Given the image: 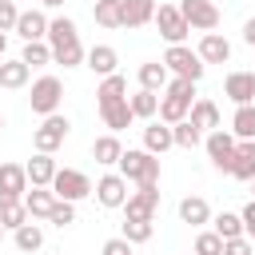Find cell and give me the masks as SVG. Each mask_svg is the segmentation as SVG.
Here are the masks:
<instances>
[{"label": "cell", "instance_id": "4", "mask_svg": "<svg viewBox=\"0 0 255 255\" xmlns=\"http://www.w3.org/2000/svg\"><path fill=\"white\" fill-rule=\"evenodd\" d=\"M52 195L64 199V203H80L92 195V179L76 167H56V179H52Z\"/></svg>", "mask_w": 255, "mask_h": 255}, {"label": "cell", "instance_id": "38", "mask_svg": "<svg viewBox=\"0 0 255 255\" xmlns=\"http://www.w3.org/2000/svg\"><path fill=\"white\" fill-rule=\"evenodd\" d=\"M20 60H24L28 68H44V64H52V48H48V40H36V44H24V52H20Z\"/></svg>", "mask_w": 255, "mask_h": 255}, {"label": "cell", "instance_id": "26", "mask_svg": "<svg viewBox=\"0 0 255 255\" xmlns=\"http://www.w3.org/2000/svg\"><path fill=\"white\" fill-rule=\"evenodd\" d=\"M12 243H16V251H24V255H36L40 247H44V231H40V223H24V227H16L12 231Z\"/></svg>", "mask_w": 255, "mask_h": 255}, {"label": "cell", "instance_id": "10", "mask_svg": "<svg viewBox=\"0 0 255 255\" xmlns=\"http://www.w3.org/2000/svg\"><path fill=\"white\" fill-rule=\"evenodd\" d=\"M155 207H159V183H139L124 203L128 219H155Z\"/></svg>", "mask_w": 255, "mask_h": 255}, {"label": "cell", "instance_id": "43", "mask_svg": "<svg viewBox=\"0 0 255 255\" xmlns=\"http://www.w3.org/2000/svg\"><path fill=\"white\" fill-rule=\"evenodd\" d=\"M223 255H255V243H251L247 235H239V239H227V243H223Z\"/></svg>", "mask_w": 255, "mask_h": 255}, {"label": "cell", "instance_id": "47", "mask_svg": "<svg viewBox=\"0 0 255 255\" xmlns=\"http://www.w3.org/2000/svg\"><path fill=\"white\" fill-rule=\"evenodd\" d=\"M40 4H44V8H60L64 0H40Z\"/></svg>", "mask_w": 255, "mask_h": 255}, {"label": "cell", "instance_id": "37", "mask_svg": "<svg viewBox=\"0 0 255 255\" xmlns=\"http://www.w3.org/2000/svg\"><path fill=\"white\" fill-rule=\"evenodd\" d=\"M24 223H28L24 199H16V203H0V227H4V231H16V227H24Z\"/></svg>", "mask_w": 255, "mask_h": 255}, {"label": "cell", "instance_id": "42", "mask_svg": "<svg viewBox=\"0 0 255 255\" xmlns=\"http://www.w3.org/2000/svg\"><path fill=\"white\" fill-rule=\"evenodd\" d=\"M16 16H20V8H16L12 0H0V32H4V36L16 28Z\"/></svg>", "mask_w": 255, "mask_h": 255}, {"label": "cell", "instance_id": "50", "mask_svg": "<svg viewBox=\"0 0 255 255\" xmlns=\"http://www.w3.org/2000/svg\"><path fill=\"white\" fill-rule=\"evenodd\" d=\"M0 239H4V227H0Z\"/></svg>", "mask_w": 255, "mask_h": 255}, {"label": "cell", "instance_id": "16", "mask_svg": "<svg viewBox=\"0 0 255 255\" xmlns=\"http://www.w3.org/2000/svg\"><path fill=\"white\" fill-rule=\"evenodd\" d=\"M155 16V0H120V28H143Z\"/></svg>", "mask_w": 255, "mask_h": 255}, {"label": "cell", "instance_id": "18", "mask_svg": "<svg viewBox=\"0 0 255 255\" xmlns=\"http://www.w3.org/2000/svg\"><path fill=\"white\" fill-rule=\"evenodd\" d=\"M84 60H88V68H92L100 80H104V76H116V64H120V56H116L112 44H96V48H88Z\"/></svg>", "mask_w": 255, "mask_h": 255}, {"label": "cell", "instance_id": "30", "mask_svg": "<svg viewBox=\"0 0 255 255\" xmlns=\"http://www.w3.org/2000/svg\"><path fill=\"white\" fill-rule=\"evenodd\" d=\"M128 108H131V116H135V120H155V112H159V96L139 88L135 96H128Z\"/></svg>", "mask_w": 255, "mask_h": 255}, {"label": "cell", "instance_id": "44", "mask_svg": "<svg viewBox=\"0 0 255 255\" xmlns=\"http://www.w3.org/2000/svg\"><path fill=\"white\" fill-rule=\"evenodd\" d=\"M100 255H131V243H128V239H120V235H116V239H108V243H104V247H100Z\"/></svg>", "mask_w": 255, "mask_h": 255}, {"label": "cell", "instance_id": "48", "mask_svg": "<svg viewBox=\"0 0 255 255\" xmlns=\"http://www.w3.org/2000/svg\"><path fill=\"white\" fill-rule=\"evenodd\" d=\"M4 48H8V36H4V32H0V56H4Z\"/></svg>", "mask_w": 255, "mask_h": 255}, {"label": "cell", "instance_id": "1", "mask_svg": "<svg viewBox=\"0 0 255 255\" xmlns=\"http://www.w3.org/2000/svg\"><path fill=\"white\" fill-rule=\"evenodd\" d=\"M120 175L128 179V183H159V155H151V151H143V147H128L124 155H120Z\"/></svg>", "mask_w": 255, "mask_h": 255}, {"label": "cell", "instance_id": "15", "mask_svg": "<svg viewBox=\"0 0 255 255\" xmlns=\"http://www.w3.org/2000/svg\"><path fill=\"white\" fill-rule=\"evenodd\" d=\"M195 56L203 60V68H207V64H227V60H231V44H227V36H219V32H203Z\"/></svg>", "mask_w": 255, "mask_h": 255}, {"label": "cell", "instance_id": "32", "mask_svg": "<svg viewBox=\"0 0 255 255\" xmlns=\"http://www.w3.org/2000/svg\"><path fill=\"white\" fill-rule=\"evenodd\" d=\"M211 231L227 243V239H239L243 235V219L235 215V211H219V215H211Z\"/></svg>", "mask_w": 255, "mask_h": 255}, {"label": "cell", "instance_id": "2", "mask_svg": "<svg viewBox=\"0 0 255 255\" xmlns=\"http://www.w3.org/2000/svg\"><path fill=\"white\" fill-rule=\"evenodd\" d=\"M163 68L171 72V76H179V80H191V84H199L203 80V60L187 48V44H167V52H163Z\"/></svg>", "mask_w": 255, "mask_h": 255}, {"label": "cell", "instance_id": "17", "mask_svg": "<svg viewBox=\"0 0 255 255\" xmlns=\"http://www.w3.org/2000/svg\"><path fill=\"white\" fill-rule=\"evenodd\" d=\"M24 171H28V187H52V179H56V159L44 155V151H36V155L24 163Z\"/></svg>", "mask_w": 255, "mask_h": 255}, {"label": "cell", "instance_id": "3", "mask_svg": "<svg viewBox=\"0 0 255 255\" xmlns=\"http://www.w3.org/2000/svg\"><path fill=\"white\" fill-rule=\"evenodd\" d=\"M60 100H64V84H60V76H40L36 84H32V96H28V104H32V112L36 116H56L60 112Z\"/></svg>", "mask_w": 255, "mask_h": 255}, {"label": "cell", "instance_id": "36", "mask_svg": "<svg viewBox=\"0 0 255 255\" xmlns=\"http://www.w3.org/2000/svg\"><path fill=\"white\" fill-rule=\"evenodd\" d=\"M92 16H96L100 28H120V0H96Z\"/></svg>", "mask_w": 255, "mask_h": 255}, {"label": "cell", "instance_id": "51", "mask_svg": "<svg viewBox=\"0 0 255 255\" xmlns=\"http://www.w3.org/2000/svg\"><path fill=\"white\" fill-rule=\"evenodd\" d=\"M251 191H255V179H251Z\"/></svg>", "mask_w": 255, "mask_h": 255}, {"label": "cell", "instance_id": "19", "mask_svg": "<svg viewBox=\"0 0 255 255\" xmlns=\"http://www.w3.org/2000/svg\"><path fill=\"white\" fill-rule=\"evenodd\" d=\"M128 100V80L116 72V76H104L100 88H96V108H112V104H124Z\"/></svg>", "mask_w": 255, "mask_h": 255}, {"label": "cell", "instance_id": "35", "mask_svg": "<svg viewBox=\"0 0 255 255\" xmlns=\"http://www.w3.org/2000/svg\"><path fill=\"white\" fill-rule=\"evenodd\" d=\"M151 231H155V223H151V219H124L120 239H128V243L135 247V243H147V239H151Z\"/></svg>", "mask_w": 255, "mask_h": 255}, {"label": "cell", "instance_id": "12", "mask_svg": "<svg viewBox=\"0 0 255 255\" xmlns=\"http://www.w3.org/2000/svg\"><path fill=\"white\" fill-rule=\"evenodd\" d=\"M24 44H36V40H44L48 36V16L40 12V8H28V12H20L16 16V28H12Z\"/></svg>", "mask_w": 255, "mask_h": 255}, {"label": "cell", "instance_id": "7", "mask_svg": "<svg viewBox=\"0 0 255 255\" xmlns=\"http://www.w3.org/2000/svg\"><path fill=\"white\" fill-rule=\"evenodd\" d=\"M175 8L187 20V28H199V32H215L219 28V8L211 0H179Z\"/></svg>", "mask_w": 255, "mask_h": 255}, {"label": "cell", "instance_id": "11", "mask_svg": "<svg viewBox=\"0 0 255 255\" xmlns=\"http://www.w3.org/2000/svg\"><path fill=\"white\" fill-rule=\"evenodd\" d=\"M28 191V171L24 163H0V203H16Z\"/></svg>", "mask_w": 255, "mask_h": 255}, {"label": "cell", "instance_id": "49", "mask_svg": "<svg viewBox=\"0 0 255 255\" xmlns=\"http://www.w3.org/2000/svg\"><path fill=\"white\" fill-rule=\"evenodd\" d=\"M0 131H4V116H0Z\"/></svg>", "mask_w": 255, "mask_h": 255}, {"label": "cell", "instance_id": "40", "mask_svg": "<svg viewBox=\"0 0 255 255\" xmlns=\"http://www.w3.org/2000/svg\"><path fill=\"white\" fill-rule=\"evenodd\" d=\"M195 255H223V239L215 231H199L195 235Z\"/></svg>", "mask_w": 255, "mask_h": 255}, {"label": "cell", "instance_id": "27", "mask_svg": "<svg viewBox=\"0 0 255 255\" xmlns=\"http://www.w3.org/2000/svg\"><path fill=\"white\" fill-rule=\"evenodd\" d=\"M187 112H191V104L187 100H179V96H159V124H179V120H187Z\"/></svg>", "mask_w": 255, "mask_h": 255}, {"label": "cell", "instance_id": "23", "mask_svg": "<svg viewBox=\"0 0 255 255\" xmlns=\"http://www.w3.org/2000/svg\"><path fill=\"white\" fill-rule=\"evenodd\" d=\"M179 219H183L187 227H203V223H211V207H207V199H203V195H187V199H179Z\"/></svg>", "mask_w": 255, "mask_h": 255}, {"label": "cell", "instance_id": "31", "mask_svg": "<svg viewBox=\"0 0 255 255\" xmlns=\"http://www.w3.org/2000/svg\"><path fill=\"white\" fill-rule=\"evenodd\" d=\"M100 116H104V128L116 135V131H124V128H131V108H128V100L124 104H112V108H100Z\"/></svg>", "mask_w": 255, "mask_h": 255}, {"label": "cell", "instance_id": "25", "mask_svg": "<svg viewBox=\"0 0 255 255\" xmlns=\"http://www.w3.org/2000/svg\"><path fill=\"white\" fill-rule=\"evenodd\" d=\"M187 120H191L199 131H215V128H219V108H215V100H195L191 112H187Z\"/></svg>", "mask_w": 255, "mask_h": 255}, {"label": "cell", "instance_id": "29", "mask_svg": "<svg viewBox=\"0 0 255 255\" xmlns=\"http://www.w3.org/2000/svg\"><path fill=\"white\" fill-rule=\"evenodd\" d=\"M231 135L235 139H255V104H239L231 116Z\"/></svg>", "mask_w": 255, "mask_h": 255}, {"label": "cell", "instance_id": "21", "mask_svg": "<svg viewBox=\"0 0 255 255\" xmlns=\"http://www.w3.org/2000/svg\"><path fill=\"white\" fill-rule=\"evenodd\" d=\"M167 80H171V72L163 68V60H147V64H139V88L143 92H163L167 88Z\"/></svg>", "mask_w": 255, "mask_h": 255}, {"label": "cell", "instance_id": "8", "mask_svg": "<svg viewBox=\"0 0 255 255\" xmlns=\"http://www.w3.org/2000/svg\"><path fill=\"white\" fill-rule=\"evenodd\" d=\"M151 24L159 28V36H163L167 44H183V40H187V32H191L175 4H159V8H155V16H151Z\"/></svg>", "mask_w": 255, "mask_h": 255}, {"label": "cell", "instance_id": "39", "mask_svg": "<svg viewBox=\"0 0 255 255\" xmlns=\"http://www.w3.org/2000/svg\"><path fill=\"white\" fill-rule=\"evenodd\" d=\"M48 223H52V227H60V231H64V227H72V223H76V203L56 199V207L48 211Z\"/></svg>", "mask_w": 255, "mask_h": 255}, {"label": "cell", "instance_id": "13", "mask_svg": "<svg viewBox=\"0 0 255 255\" xmlns=\"http://www.w3.org/2000/svg\"><path fill=\"white\" fill-rule=\"evenodd\" d=\"M223 96L239 108V104H255V72H231L223 80Z\"/></svg>", "mask_w": 255, "mask_h": 255}, {"label": "cell", "instance_id": "20", "mask_svg": "<svg viewBox=\"0 0 255 255\" xmlns=\"http://www.w3.org/2000/svg\"><path fill=\"white\" fill-rule=\"evenodd\" d=\"M48 48H52V64H64V68H80V64H84V44H80V36L56 40V44H48Z\"/></svg>", "mask_w": 255, "mask_h": 255}, {"label": "cell", "instance_id": "28", "mask_svg": "<svg viewBox=\"0 0 255 255\" xmlns=\"http://www.w3.org/2000/svg\"><path fill=\"white\" fill-rule=\"evenodd\" d=\"M92 155H96V163H104V167H112V163H120V155H124V143L108 131V135H100L96 143H92Z\"/></svg>", "mask_w": 255, "mask_h": 255}, {"label": "cell", "instance_id": "34", "mask_svg": "<svg viewBox=\"0 0 255 255\" xmlns=\"http://www.w3.org/2000/svg\"><path fill=\"white\" fill-rule=\"evenodd\" d=\"M28 76H32V68H28L24 60H8V64H0V88H24Z\"/></svg>", "mask_w": 255, "mask_h": 255}, {"label": "cell", "instance_id": "6", "mask_svg": "<svg viewBox=\"0 0 255 255\" xmlns=\"http://www.w3.org/2000/svg\"><path fill=\"white\" fill-rule=\"evenodd\" d=\"M92 195H96V203L100 207H108V211H116V207H124L128 203V179L120 175V171H108V175H100L96 179V187H92Z\"/></svg>", "mask_w": 255, "mask_h": 255}, {"label": "cell", "instance_id": "22", "mask_svg": "<svg viewBox=\"0 0 255 255\" xmlns=\"http://www.w3.org/2000/svg\"><path fill=\"white\" fill-rule=\"evenodd\" d=\"M52 207H56L52 187H32V191H24V211H28V219H48Z\"/></svg>", "mask_w": 255, "mask_h": 255}, {"label": "cell", "instance_id": "45", "mask_svg": "<svg viewBox=\"0 0 255 255\" xmlns=\"http://www.w3.org/2000/svg\"><path fill=\"white\" fill-rule=\"evenodd\" d=\"M239 219H243V235H247V239L255 243V199H251V203H247V207L239 211Z\"/></svg>", "mask_w": 255, "mask_h": 255}, {"label": "cell", "instance_id": "41", "mask_svg": "<svg viewBox=\"0 0 255 255\" xmlns=\"http://www.w3.org/2000/svg\"><path fill=\"white\" fill-rule=\"evenodd\" d=\"M163 92H167V96H179V100H187V104H195V84H191V80H179V76H171Z\"/></svg>", "mask_w": 255, "mask_h": 255}, {"label": "cell", "instance_id": "14", "mask_svg": "<svg viewBox=\"0 0 255 255\" xmlns=\"http://www.w3.org/2000/svg\"><path fill=\"white\" fill-rule=\"evenodd\" d=\"M231 179L251 183L255 179V139H235V155H231Z\"/></svg>", "mask_w": 255, "mask_h": 255}, {"label": "cell", "instance_id": "24", "mask_svg": "<svg viewBox=\"0 0 255 255\" xmlns=\"http://www.w3.org/2000/svg\"><path fill=\"white\" fill-rule=\"evenodd\" d=\"M167 147H175V143H171V128H167V124H159V120H151V124L143 128V151L163 155Z\"/></svg>", "mask_w": 255, "mask_h": 255}, {"label": "cell", "instance_id": "9", "mask_svg": "<svg viewBox=\"0 0 255 255\" xmlns=\"http://www.w3.org/2000/svg\"><path fill=\"white\" fill-rule=\"evenodd\" d=\"M203 147H207V159H211L215 171H231V155H235V135L231 131H223V128L207 131L203 135Z\"/></svg>", "mask_w": 255, "mask_h": 255}, {"label": "cell", "instance_id": "46", "mask_svg": "<svg viewBox=\"0 0 255 255\" xmlns=\"http://www.w3.org/2000/svg\"><path fill=\"white\" fill-rule=\"evenodd\" d=\"M243 44H251V48H255V16L243 24Z\"/></svg>", "mask_w": 255, "mask_h": 255}, {"label": "cell", "instance_id": "5", "mask_svg": "<svg viewBox=\"0 0 255 255\" xmlns=\"http://www.w3.org/2000/svg\"><path fill=\"white\" fill-rule=\"evenodd\" d=\"M68 131H72V120L56 112V116H48V120L32 131V147H36V151H44V155H52V151L68 139Z\"/></svg>", "mask_w": 255, "mask_h": 255}, {"label": "cell", "instance_id": "33", "mask_svg": "<svg viewBox=\"0 0 255 255\" xmlns=\"http://www.w3.org/2000/svg\"><path fill=\"white\" fill-rule=\"evenodd\" d=\"M171 143L191 151V147H199V143H203V131H199L191 120H179V124H171Z\"/></svg>", "mask_w": 255, "mask_h": 255}]
</instances>
